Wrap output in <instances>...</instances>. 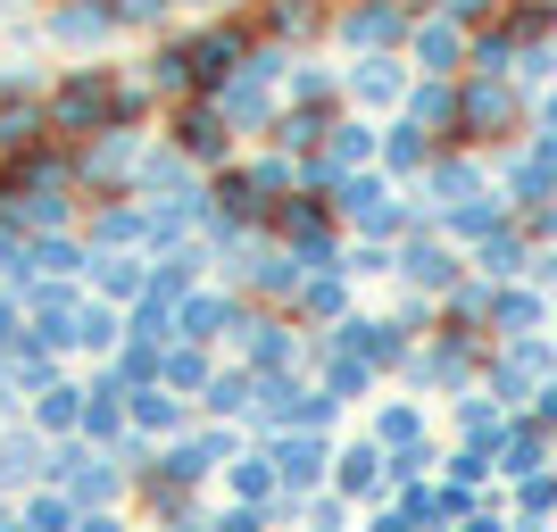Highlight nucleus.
<instances>
[{"label":"nucleus","mask_w":557,"mask_h":532,"mask_svg":"<svg viewBox=\"0 0 557 532\" xmlns=\"http://www.w3.org/2000/svg\"><path fill=\"white\" fill-rule=\"evenodd\" d=\"M333 34H342V50H358V59H383L392 42L417 34V9H408V0H342V9H333Z\"/></svg>","instance_id":"obj_1"},{"label":"nucleus","mask_w":557,"mask_h":532,"mask_svg":"<svg viewBox=\"0 0 557 532\" xmlns=\"http://www.w3.org/2000/svg\"><path fill=\"white\" fill-rule=\"evenodd\" d=\"M516 125H524V109H516V92L499 84V75L458 84V141H508Z\"/></svg>","instance_id":"obj_2"},{"label":"nucleus","mask_w":557,"mask_h":532,"mask_svg":"<svg viewBox=\"0 0 557 532\" xmlns=\"http://www.w3.org/2000/svg\"><path fill=\"white\" fill-rule=\"evenodd\" d=\"M166 141H175L191 166H225L233 159V125H225L216 100H184V109L166 116Z\"/></svg>","instance_id":"obj_3"},{"label":"nucleus","mask_w":557,"mask_h":532,"mask_svg":"<svg viewBox=\"0 0 557 532\" xmlns=\"http://www.w3.org/2000/svg\"><path fill=\"white\" fill-rule=\"evenodd\" d=\"M333 216H349V225H358V233H374V242L408 225V216H399V200H392V184H383V175H367V166L333 184Z\"/></svg>","instance_id":"obj_4"},{"label":"nucleus","mask_w":557,"mask_h":532,"mask_svg":"<svg viewBox=\"0 0 557 532\" xmlns=\"http://www.w3.org/2000/svg\"><path fill=\"white\" fill-rule=\"evenodd\" d=\"M267 458H275V483H283V491H300V499H308V491L325 483L333 449H325V433H275V441H267Z\"/></svg>","instance_id":"obj_5"},{"label":"nucleus","mask_w":557,"mask_h":532,"mask_svg":"<svg viewBox=\"0 0 557 532\" xmlns=\"http://www.w3.org/2000/svg\"><path fill=\"white\" fill-rule=\"evenodd\" d=\"M34 483L50 491V449H42L34 424H17V433H0V499H9V491H34Z\"/></svg>","instance_id":"obj_6"},{"label":"nucleus","mask_w":557,"mask_h":532,"mask_svg":"<svg viewBox=\"0 0 557 532\" xmlns=\"http://www.w3.org/2000/svg\"><path fill=\"white\" fill-rule=\"evenodd\" d=\"M42 34H50L59 50H100V42L116 34V17L100 9V0H59V9L42 17Z\"/></svg>","instance_id":"obj_7"},{"label":"nucleus","mask_w":557,"mask_h":532,"mask_svg":"<svg viewBox=\"0 0 557 532\" xmlns=\"http://www.w3.org/2000/svg\"><path fill=\"white\" fill-rule=\"evenodd\" d=\"M233 317H242V308L225 300V292H191V300H175V342H225L233 333Z\"/></svg>","instance_id":"obj_8"},{"label":"nucleus","mask_w":557,"mask_h":532,"mask_svg":"<svg viewBox=\"0 0 557 532\" xmlns=\"http://www.w3.org/2000/svg\"><path fill=\"white\" fill-rule=\"evenodd\" d=\"M342 92L358 100V109H392V100H408V75H399V59L383 50V59H358V67L342 75Z\"/></svg>","instance_id":"obj_9"},{"label":"nucleus","mask_w":557,"mask_h":532,"mask_svg":"<svg viewBox=\"0 0 557 532\" xmlns=\"http://www.w3.org/2000/svg\"><path fill=\"white\" fill-rule=\"evenodd\" d=\"M383 483H392V458H383L374 441H358V449L333 458V491H342V499H367V491H383Z\"/></svg>","instance_id":"obj_10"},{"label":"nucleus","mask_w":557,"mask_h":532,"mask_svg":"<svg viewBox=\"0 0 557 532\" xmlns=\"http://www.w3.org/2000/svg\"><path fill=\"white\" fill-rule=\"evenodd\" d=\"M200 408H209L216 424L250 417V408H258V374H250V367H216V374H209V392H200Z\"/></svg>","instance_id":"obj_11"},{"label":"nucleus","mask_w":557,"mask_h":532,"mask_svg":"<svg viewBox=\"0 0 557 532\" xmlns=\"http://www.w3.org/2000/svg\"><path fill=\"white\" fill-rule=\"evenodd\" d=\"M75 424H84V392H75V383H42V392H34V433L75 441Z\"/></svg>","instance_id":"obj_12"},{"label":"nucleus","mask_w":557,"mask_h":532,"mask_svg":"<svg viewBox=\"0 0 557 532\" xmlns=\"http://www.w3.org/2000/svg\"><path fill=\"white\" fill-rule=\"evenodd\" d=\"M399 275L424 283V292H458V258H449L442 242H424V233H417V242L399 250Z\"/></svg>","instance_id":"obj_13"},{"label":"nucleus","mask_w":557,"mask_h":532,"mask_svg":"<svg viewBox=\"0 0 557 532\" xmlns=\"http://www.w3.org/2000/svg\"><path fill=\"white\" fill-rule=\"evenodd\" d=\"M474 191H483V166H474V159H433V166H424V200H442V209H466Z\"/></svg>","instance_id":"obj_14"},{"label":"nucleus","mask_w":557,"mask_h":532,"mask_svg":"<svg viewBox=\"0 0 557 532\" xmlns=\"http://www.w3.org/2000/svg\"><path fill=\"white\" fill-rule=\"evenodd\" d=\"M225 483H233V508H275V499H283L275 458H267V449H258V458H242V466H225Z\"/></svg>","instance_id":"obj_15"},{"label":"nucleus","mask_w":557,"mask_h":532,"mask_svg":"<svg viewBox=\"0 0 557 532\" xmlns=\"http://www.w3.org/2000/svg\"><path fill=\"white\" fill-rule=\"evenodd\" d=\"M325 0H267V34L275 42H308V34H325Z\"/></svg>","instance_id":"obj_16"},{"label":"nucleus","mask_w":557,"mask_h":532,"mask_svg":"<svg viewBox=\"0 0 557 532\" xmlns=\"http://www.w3.org/2000/svg\"><path fill=\"white\" fill-rule=\"evenodd\" d=\"M408 42H417V67H424V75H442V84H449V67H466V42H458V25H417Z\"/></svg>","instance_id":"obj_17"},{"label":"nucleus","mask_w":557,"mask_h":532,"mask_svg":"<svg viewBox=\"0 0 557 532\" xmlns=\"http://www.w3.org/2000/svg\"><path fill=\"white\" fill-rule=\"evenodd\" d=\"M292 308H300V317H317V324H342V308H349V283H342V275H300Z\"/></svg>","instance_id":"obj_18"},{"label":"nucleus","mask_w":557,"mask_h":532,"mask_svg":"<svg viewBox=\"0 0 557 532\" xmlns=\"http://www.w3.org/2000/svg\"><path fill=\"white\" fill-rule=\"evenodd\" d=\"M383 166H392V175H424V166H433V134H417V125L399 116L392 134H383Z\"/></svg>","instance_id":"obj_19"},{"label":"nucleus","mask_w":557,"mask_h":532,"mask_svg":"<svg viewBox=\"0 0 557 532\" xmlns=\"http://www.w3.org/2000/svg\"><path fill=\"white\" fill-rule=\"evenodd\" d=\"M92 283H100V300H141V292H150V267H141V258H100L92 267Z\"/></svg>","instance_id":"obj_20"},{"label":"nucleus","mask_w":557,"mask_h":532,"mask_svg":"<svg viewBox=\"0 0 557 532\" xmlns=\"http://www.w3.org/2000/svg\"><path fill=\"white\" fill-rule=\"evenodd\" d=\"M92 242H100V250H134V242H141V209H134V200H109V209H100L92 216Z\"/></svg>","instance_id":"obj_21"},{"label":"nucleus","mask_w":557,"mask_h":532,"mask_svg":"<svg viewBox=\"0 0 557 532\" xmlns=\"http://www.w3.org/2000/svg\"><path fill=\"white\" fill-rule=\"evenodd\" d=\"M491 324H499L508 342H533L541 333V300L533 292H499V300H491Z\"/></svg>","instance_id":"obj_22"},{"label":"nucleus","mask_w":557,"mask_h":532,"mask_svg":"<svg viewBox=\"0 0 557 532\" xmlns=\"http://www.w3.org/2000/svg\"><path fill=\"white\" fill-rule=\"evenodd\" d=\"M125 342V317H116L109 300H84V317H75V349H116Z\"/></svg>","instance_id":"obj_23"},{"label":"nucleus","mask_w":557,"mask_h":532,"mask_svg":"<svg viewBox=\"0 0 557 532\" xmlns=\"http://www.w3.org/2000/svg\"><path fill=\"white\" fill-rule=\"evenodd\" d=\"M483 267H491V275H516V267H524V242H516V233L499 225V233L483 242Z\"/></svg>","instance_id":"obj_24"},{"label":"nucleus","mask_w":557,"mask_h":532,"mask_svg":"<svg viewBox=\"0 0 557 532\" xmlns=\"http://www.w3.org/2000/svg\"><path fill=\"white\" fill-rule=\"evenodd\" d=\"M449 9H458V17H491V9H499V0H449Z\"/></svg>","instance_id":"obj_25"},{"label":"nucleus","mask_w":557,"mask_h":532,"mask_svg":"<svg viewBox=\"0 0 557 532\" xmlns=\"http://www.w3.org/2000/svg\"><path fill=\"white\" fill-rule=\"evenodd\" d=\"M541 134H557V92H549V100H541Z\"/></svg>","instance_id":"obj_26"},{"label":"nucleus","mask_w":557,"mask_h":532,"mask_svg":"<svg viewBox=\"0 0 557 532\" xmlns=\"http://www.w3.org/2000/svg\"><path fill=\"white\" fill-rule=\"evenodd\" d=\"M549 275H557V258H549Z\"/></svg>","instance_id":"obj_27"},{"label":"nucleus","mask_w":557,"mask_h":532,"mask_svg":"<svg viewBox=\"0 0 557 532\" xmlns=\"http://www.w3.org/2000/svg\"><path fill=\"white\" fill-rule=\"evenodd\" d=\"M524 532H533V524H524Z\"/></svg>","instance_id":"obj_28"}]
</instances>
